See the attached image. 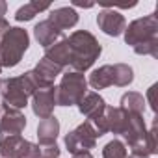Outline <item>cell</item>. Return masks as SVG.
<instances>
[{
    "instance_id": "6da1fadb",
    "label": "cell",
    "mask_w": 158,
    "mask_h": 158,
    "mask_svg": "<svg viewBox=\"0 0 158 158\" xmlns=\"http://www.w3.org/2000/svg\"><path fill=\"white\" fill-rule=\"evenodd\" d=\"M67 39L71 47V67L76 73L88 71L102 52L97 37L88 30H76Z\"/></svg>"
},
{
    "instance_id": "7a4b0ae2",
    "label": "cell",
    "mask_w": 158,
    "mask_h": 158,
    "mask_svg": "<svg viewBox=\"0 0 158 158\" xmlns=\"http://www.w3.org/2000/svg\"><path fill=\"white\" fill-rule=\"evenodd\" d=\"M37 91L30 71H26L21 76H11V78H4L2 86H0V95H2V104L15 108V110H23L24 106H28V99Z\"/></svg>"
},
{
    "instance_id": "3957f363",
    "label": "cell",
    "mask_w": 158,
    "mask_h": 158,
    "mask_svg": "<svg viewBox=\"0 0 158 158\" xmlns=\"http://www.w3.org/2000/svg\"><path fill=\"white\" fill-rule=\"evenodd\" d=\"M134 80V69L127 63H114V65H102L95 69L89 74L88 84L93 89H106L110 86L127 88Z\"/></svg>"
},
{
    "instance_id": "277c9868",
    "label": "cell",
    "mask_w": 158,
    "mask_h": 158,
    "mask_svg": "<svg viewBox=\"0 0 158 158\" xmlns=\"http://www.w3.org/2000/svg\"><path fill=\"white\" fill-rule=\"evenodd\" d=\"M28 45H30L28 32L24 28L11 26L0 41V65H2V69L19 65L24 52L28 50Z\"/></svg>"
},
{
    "instance_id": "5b68a950",
    "label": "cell",
    "mask_w": 158,
    "mask_h": 158,
    "mask_svg": "<svg viewBox=\"0 0 158 158\" xmlns=\"http://www.w3.org/2000/svg\"><path fill=\"white\" fill-rule=\"evenodd\" d=\"M88 93V80L84 73H65L56 88V106H74Z\"/></svg>"
},
{
    "instance_id": "8992f818",
    "label": "cell",
    "mask_w": 158,
    "mask_h": 158,
    "mask_svg": "<svg viewBox=\"0 0 158 158\" xmlns=\"http://www.w3.org/2000/svg\"><path fill=\"white\" fill-rule=\"evenodd\" d=\"M125 43L130 45L132 48L149 45V43H158V17L156 13L145 15L141 19L132 21L125 28Z\"/></svg>"
},
{
    "instance_id": "52a82bcc",
    "label": "cell",
    "mask_w": 158,
    "mask_h": 158,
    "mask_svg": "<svg viewBox=\"0 0 158 158\" xmlns=\"http://www.w3.org/2000/svg\"><path fill=\"white\" fill-rule=\"evenodd\" d=\"M97 132L91 127L89 121H84L82 125H78L74 130L67 132L65 136V147L71 154H80V152H89L97 145Z\"/></svg>"
},
{
    "instance_id": "ba28073f",
    "label": "cell",
    "mask_w": 158,
    "mask_h": 158,
    "mask_svg": "<svg viewBox=\"0 0 158 158\" xmlns=\"http://www.w3.org/2000/svg\"><path fill=\"white\" fill-rule=\"evenodd\" d=\"M26 127V117L21 110L0 104V139L10 136H21Z\"/></svg>"
},
{
    "instance_id": "9c48e42d",
    "label": "cell",
    "mask_w": 158,
    "mask_h": 158,
    "mask_svg": "<svg viewBox=\"0 0 158 158\" xmlns=\"http://www.w3.org/2000/svg\"><path fill=\"white\" fill-rule=\"evenodd\" d=\"M61 71H63V69H61L60 65H56V63H52L50 60L43 58V60H39V63L30 71V76H32L35 88H37V89H43V88L54 86V80L61 74Z\"/></svg>"
},
{
    "instance_id": "30bf717a",
    "label": "cell",
    "mask_w": 158,
    "mask_h": 158,
    "mask_svg": "<svg viewBox=\"0 0 158 158\" xmlns=\"http://www.w3.org/2000/svg\"><path fill=\"white\" fill-rule=\"evenodd\" d=\"M56 106V86L37 89L32 95V110L39 119H47L52 115Z\"/></svg>"
},
{
    "instance_id": "8fae6325",
    "label": "cell",
    "mask_w": 158,
    "mask_h": 158,
    "mask_svg": "<svg viewBox=\"0 0 158 158\" xmlns=\"http://www.w3.org/2000/svg\"><path fill=\"white\" fill-rule=\"evenodd\" d=\"M97 24H99V28H101L106 35H112V37L121 35V34L125 32V28H127L125 17H123L119 11H115L114 8L102 10V11L97 15Z\"/></svg>"
},
{
    "instance_id": "7c38bea8",
    "label": "cell",
    "mask_w": 158,
    "mask_h": 158,
    "mask_svg": "<svg viewBox=\"0 0 158 158\" xmlns=\"http://www.w3.org/2000/svg\"><path fill=\"white\" fill-rule=\"evenodd\" d=\"M145 134H147V125H145L143 115L128 114V112H127V119H125V125H123V130H121L123 143L128 145V147H132V145H136Z\"/></svg>"
},
{
    "instance_id": "4fadbf2b",
    "label": "cell",
    "mask_w": 158,
    "mask_h": 158,
    "mask_svg": "<svg viewBox=\"0 0 158 158\" xmlns=\"http://www.w3.org/2000/svg\"><path fill=\"white\" fill-rule=\"evenodd\" d=\"M106 106H108L106 101H104L99 93H95V91H88V93L82 97V101L78 102V110H80L82 115L88 117V121H89V119H95V117H99V115H102L104 110H106Z\"/></svg>"
},
{
    "instance_id": "5bb4252c",
    "label": "cell",
    "mask_w": 158,
    "mask_h": 158,
    "mask_svg": "<svg viewBox=\"0 0 158 158\" xmlns=\"http://www.w3.org/2000/svg\"><path fill=\"white\" fill-rule=\"evenodd\" d=\"M45 58L50 60L52 63L60 65L61 69L63 67H69L71 65V47H69V39L67 37H61L54 45L47 47L45 48Z\"/></svg>"
},
{
    "instance_id": "9a60e30c",
    "label": "cell",
    "mask_w": 158,
    "mask_h": 158,
    "mask_svg": "<svg viewBox=\"0 0 158 158\" xmlns=\"http://www.w3.org/2000/svg\"><path fill=\"white\" fill-rule=\"evenodd\" d=\"M34 35H35L37 43L43 45L45 48L50 47V45H54V43L60 41L61 37H65L63 32H61L60 28H56L48 19H45V21H41V23L35 24V28H34Z\"/></svg>"
},
{
    "instance_id": "2e32d148",
    "label": "cell",
    "mask_w": 158,
    "mask_h": 158,
    "mask_svg": "<svg viewBox=\"0 0 158 158\" xmlns=\"http://www.w3.org/2000/svg\"><path fill=\"white\" fill-rule=\"evenodd\" d=\"M48 21H50L56 28H60V30L63 32V30H69V28L76 26V23H78V13H76L73 8L63 6V8L52 10L50 15H48Z\"/></svg>"
},
{
    "instance_id": "e0dca14e",
    "label": "cell",
    "mask_w": 158,
    "mask_h": 158,
    "mask_svg": "<svg viewBox=\"0 0 158 158\" xmlns=\"http://www.w3.org/2000/svg\"><path fill=\"white\" fill-rule=\"evenodd\" d=\"M58 134H60V121L54 115H50L47 119H41V123L37 125V139H39L37 145L56 143Z\"/></svg>"
},
{
    "instance_id": "ac0fdd59",
    "label": "cell",
    "mask_w": 158,
    "mask_h": 158,
    "mask_svg": "<svg viewBox=\"0 0 158 158\" xmlns=\"http://www.w3.org/2000/svg\"><path fill=\"white\" fill-rule=\"evenodd\" d=\"M125 112L128 114H138V115H143V110H145V99L141 93H136V91H128L121 97V106Z\"/></svg>"
},
{
    "instance_id": "d6986e66",
    "label": "cell",
    "mask_w": 158,
    "mask_h": 158,
    "mask_svg": "<svg viewBox=\"0 0 158 158\" xmlns=\"http://www.w3.org/2000/svg\"><path fill=\"white\" fill-rule=\"evenodd\" d=\"M50 8V4H47V2H37V0H32V2H28V4H24V6H21L19 10H17V13H15V19L19 21V23H23V21H32L35 15H39L41 11H47Z\"/></svg>"
},
{
    "instance_id": "ffe728a7",
    "label": "cell",
    "mask_w": 158,
    "mask_h": 158,
    "mask_svg": "<svg viewBox=\"0 0 158 158\" xmlns=\"http://www.w3.org/2000/svg\"><path fill=\"white\" fill-rule=\"evenodd\" d=\"M21 136H10L0 139V158H17V151L21 145Z\"/></svg>"
},
{
    "instance_id": "44dd1931",
    "label": "cell",
    "mask_w": 158,
    "mask_h": 158,
    "mask_svg": "<svg viewBox=\"0 0 158 158\" xmlns=\"http://www.w3.org/2000/svg\"><path fill=\"white\" fill-rule=\"evenodd\" d=\"M127 145L123 143V139H112L104 145L102 149V158H127Z\"/></svg>"
},
{
    "instance_id": "7402d4cb",
    "label": "cell",
    "mask_w": 158,
    "mask_h": 158,
    "mask_svg": "<svg viewBox=\"0 0 158 158\" xmlns=\"http://www.w3.org/2000/svg\"><path fill=\"white\" fill-rule=\"evenodd\" d=\"M17 158H39V145L28 139H23L17 151Z\"/></svg>"
},
{
    "instance_id": "603a6c76",
    "label": "cell",
    "mask_w": 158,
    "mask_h": 158,
    "mask_svg": "<svg viewBox=\"0 0 158 158\" xmlns=\"http://www.w3.org/2000/svg\"><path fill=\"white\" fill-rule=\"evenodd\" d=\"M60 147L58 143L50 145H39V158H60Z\"/></svg>"
},
{
    "instance_id": "cb8c5ba5",
    "label": "cell",
    "mask_w": 158,
    "mask_h": 158,
    "mask_svg": "<svg viewBox=\"0 0 158 158\" xmlns=\"http://www.w3.org/2000/svg\"><path fill=\"white\" fill-rule=\"evenodd\" d=\"M156 84H152L151 88H149V91H147V101H149V104H151V108H152V112H156V99H154V93H156Z\"/></svg>"
},
{
    "instance_id": "d4e9b609",
    "label": "cell",
    "mask_w": 158,
    "mask_h": 158,
    "mask_svg": "<svg viewBox=\"0 0 158 158\" xmlns=\"http://www.w3.org/2000/svg\"><path fill=\"white\" fill-rule=\"evenodd\" d=\"M11 26H10V23L4 19V17H0V41H2V37L8 34V30H10Z\"/></svg>"
},
{
    "instance_id": "484cf974",
    "label": "cell",
    "mask_w": 158,
    "mask_h": 158,
    "mask_svg": "<svg viewBox=\"0 0 158 158\" xmlns=\"http://www.w3.org/2000/svg\"><path fill=\"white\" fill-rule=\"evenodd\" d=\"M6 11H8V4L4 2V0H0V17H4Z\"/></svg>"
},
{
    "instance_id": "4316f807",
    "label": "cell",
    "mask_w": 158,
    "mask_h": 158,
    "mask_svg": "<svg viewBox=\"0 0 158 158\" xmlns=\"http://www.w3.org/2000/svg\"><path fill=\"white\" fill-rule=\"evenodd\" d=\"M73 158H93L91 152H80V154H73Z\"/></svg>"
},
{
    "instance_id": "83f0119b",
    "label": "cell",
    "mask_w": 158,
    "mask_h": 158,
    "mask_svg": "<svg viewBox=\"0 0 158 158\" xmlns=\"http://www.w3.org/2000/svg\"><path fill=\"white\" fill-rule=\"evenodd\" d=\"M127 158H149V156H139V154H130V156H127Z\"/></svg>"
},
{
    "instance_id": "f1b7e54d",
    "label": "cell",
    "mask_w": 158,
    "mask_h": 158,
    "mask_svg": "<svg viewBox=\"0 0 158 158\" xmlns=\"http://www.w3.org/2000/svg\"><path fill=\"white\" fill-rule=\"evenodd\" d=\"M0 86H2V78H0Z\"/></svg>"
},
{
    "instance_id": "f546056e",
    "label": "cell",
    "mask_w": 158,
    "mask_h": 158,
    "mask_svg": "<svg viewBox=\"0 0 158 158\" xmlns=\"http://www.w3.org/2000/svg\"><path fill=\"white\" fill-rule=\"evenodd\" d=\"M0 73H2V65H0Z\"/></svg>"
}]
</instances>
